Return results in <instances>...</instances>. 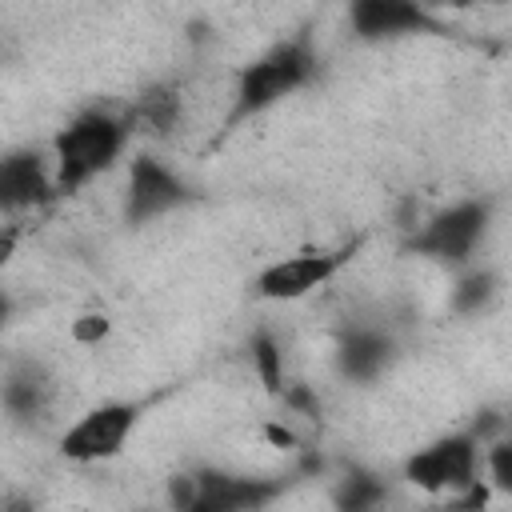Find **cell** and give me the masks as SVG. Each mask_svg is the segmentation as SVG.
Masks as SVG:
<instances>
[{
  "instance_id": "cell-1",
  "label": "cell",
  "mask_w": 512,
  "mask_h": 512,
  "mask_svg": "<svg viewBox=\"0 0 512 512\" xmlns=\"http://www.w3.org/2000/svg\"><path fill=\"white\" fill-rule=\"evenodd\" d=\"M316 76H320V52L312 44V32H296V36L272 44L268 52H260L256 60L236 68V88H232V104L220 124V136L264 116L292 92L308 88Z\"/></svg>"
},
{
  "instance_id": "cell-2",
  "label": "cell",
  "mask_w": 512,
  "mask_h": 512,
  "mask_svg": "<svg viewBox=\"0 0 512 512\" xmlns=\"http://www.w3.org/2000/svg\"><path fill=\"white\" fill-rule=\"evenodd\" d=\"M300 472H276V476H252V472H228L212 464H196L184 472H172L164 484L168 512H264L276 504Z\"/></svg>"
},
{
  "instance_id": "cell-3",
  "label": "cell",
  "mask_w": 512,
  "mask_h": 512,
  "mask_svg": "<svg viewBox=\"0 0 512 512\" xmlns=\"http://www.w3.org/2000/svg\"><path fill=\"white\" fill-rule=\"evenodd\" d=\"M128 136H132L128 116H116L108 108H84L80 116H72L52 136V152H48L56 196H72L88 180L104 176L120 160Z\"/></svg>"
},
{
  "instance_id": "cell-4",
  "label": "cell",
  "mask_w": 512,
  "mask_h": 512,
  "mask_svg": "<svg viewBox=\"0 0 512 512\" xmlns=\"http://www.w3.org/2000/svg\"><path fill=\"white\" fill-rule=\"evenodd\" d=\"M488 228H492V200L468 196V200H456L432 212L424 224H412L404 252L440 260V264H464L476 252V244L488 236Z\"/></svg>"
},
{
  "instance_id": "cell-5",
  "label": "cell",
  "mask_w": 512,
  "mask_h": 512,
  "mask_svg": "<svg viewBox=\"0 0 512 512\" xmlns=\"http://www.w3.org/2000/svg\"><path fill=\"white\" fill-rule=\"evenodd\" d=\"M484 472L480 464V440L460 428V432H448V436H436L432 444L416 448L408 460H404V480L428 496H452V492H464L468 484H476Z\"/></svg>"
},
{
  "instance_id": "cell-6",
  "label": "cell",
  "mask_w": 512,
  "mask_h": 512,
  "mask_svg": "<svg viewBox=\"0 0 512 512\" xmlns=\"http://www.w3.org/2000/svg\"><path fill=\"white\" fill-rule=\"evenodd\" d=\"M140 416H144L140 400H104V404L88 408L84 416H76L60 432V456L72 464H104V460L120 456V448L136 432Z\"/></svg>"
},
{
  "instance_id": "cell-7",
  "label": "cell",
  "mask_w": 512,
  "mask_h": 512,
  "mask_svg": "<svg viewBox=\"0 0 512 512\" xmlns=\"http://www.w3.org/2000/svg\"><path fill=\"white\" fill-rule=\"evenodd\" d=\"M356 248L360 244L352 240V244H336V248H308V252L280 256L256 272L252 292L260 300H304L308 292L324 288L356 256Z\"/></svg>"
},
{
  "instance_id": "cell-8",
  "label": "cell",
  "mask_w": 512,
  "mask_h": 512,
  "mask_svg": "<svg viewBox=\"0 0 512 512\" xmlns=\"http://www.w3.org/2000/svg\"><path fill=\"white\" fill-rule=\"evenodd\" d=\"M184 204H192V188L172 164L156 160L152 152H140L128 164L124 220L132 228H144V224H152V220H160V216H168V212H176Z\"/></svg>"
},
{
  "instance_id": "cell-9",
  "label": "cell",
  "mask_w": 512,
  "mask_h": 512,
  "mask_svg": "<svg viewBox=\"0 0 512 512\" xmlns=\"http://www.w3.org/2000/svg\"><path fill=\"white\" fill-rule=\"evenodd\" d=\"M352 36L364 44L380 40H400V36H444L448 24L436 20L424 4L412 0H356L348 8Z\"/></svg>"
},
{
  "instance_id": "cell-10",
  "label": "cell",
  "mask_w": 512,
  "mask_h": 512,
  "mask_svg": "<svg viewBox=\"0 0 512 512\" xmlns=\"http://www.w3.org/2000/svg\"><path fill=\"white\" fill-rule=\"evenodd\" d=\"M56 200L52 160L40 148L0 152V216H20Z\"/></svg>"
},
{
  "instance_id": "cell-11",
  "label": "cell",
  "mask_w": 512,
  "mask_h": 512,
  "mask_svg": "<svg viewBox=\"0 0 512 512\" xmlns=\"http://www.w3.org/2000/svg\"><path fill=\"white\" fill-rule=\"evenodd\" d=\"M392 360H396V340L376 324H352L336 340V372L352 384L380 380L392 368Z\"/></svg>"
},
{
  "instance_id": "cell-12",
  "label": "cell",
  "mask_w": 512,
  "mask_h": 512,
  "mask_svg": "<svg viewBox=\"0 0 512 512\" xmlns=\"http://www.w3.org/2000/svg\"><path fill=\"white\" fill-rule=\"evenodd\" d=\"M52 404V376L44 364L36 360H20L4 372L0 380V408L16 420V424H32V420H44Z\"/></svg>"
},
{
  "instance_id": "cell-13",
  "label": "cell",
  "mask_w": 512,
  "mask_h": 512,
  "mask_svg": "<svg viewBox=\"0 0 512 512\" xmlns=\"http://www.w3.org/2000/svg\"><path fill=\"white\" fill-rule=\"evenodd\" d=\"M184 120V96L172 88V84H160V88H148L132 108H128V124L136 132V124L148 132V136H172Z\"/></svg>"
},
{
  "instance_id": "cell-14",
  "label": "cell",
  "mask_w": 512,
  "mask_h": 512,
  "mask_svg": "<svg viewBox=\"0 0 512 512\" xmlns=\"http://www.w3.org/2000/svg\"><path fill=\"white\" fill-rule=\"evenodd\" d=\"M384 500H388V480L372 468H360V464H352L332 488L336 512H380Z\"/></svg>"
},
{
  "instance_id": "cell-15",
  "label": "cell",
  "mask_w": 512,
  "mask_h": 512,
  "mask_svg": "<svg viewBox=\"0 0 512 512\" xmlns=\"http://www.w3.org/2000/svg\"><path fill=\"white\" fill-rule=\"evenodd\" d=\"M496 296H500V276L492 268H468L452 288V312L456 316H480L496 304Z\"/></svg>"
},
{
  "instance_id": "cell-16",
  "label": "cell",
  "mask_w": 512,
  "mask_h": 512,
  "mask_svg": "<svg viewBox=\"0 0 512 512\" xmlns=\"http://www.w3.org/2000/svg\"><path fill=\"white\" fill-rule=\"evenodd\" d=\"M248 360H252V372H256L260 388L268 396H280V388H284V348H280L272 328H256L248 336Z\"/></svg>"
},
{
  "instance_id": "cell-17",
  "label": "cell",
  "mask_w": 512,
  "mask_h": 512,
  "mask_svg": "<svg viewBox=\"0 0 512 512\" xmlns=\"http://www.w3.org/2000/svg\"><path fill=\"white\" fill-rule=\"evenodd\" d=\"M480 464H484V472H488L484 484H488L492 492H512V440H508V436L484 444V448H480Z\"/></svg>"
},
{
  "instance_id": "cell-18",
  "label": "cell",
  "mask_w": 512,
  "mask_h": 512,
  "mask_svg": "<svg viewBox=\"0 0 512 512\" xmlns=\"http://www.w3.org/2000/svg\"><path fill=\"white\" fill-rule=\"evenodd\" d=\"M108 332H112V316H108V312H80V316L68 324V336H72V344H80V348L104 344Z\"/></svg>"
},
{
  "instance_id": "cell-19",
  "label": "cell",
  "mask_w": 512,
  "mask_h": 512,
  "mask_svg": "<svg viewBox=\"0 0 512 512\" xmlns=\"http://www.w3.org/2000/svg\"><path fill=\"white\" fill-rule=\"evenodd\" d=\"M488 500H492V488H488L484 480H476V484H468L464 492L440 496L428 512H484V508H488Z\"/></svg>"
},
{
  "instance_id": "cell-20",
  "label": "cell",
  "mask_w": 512,
  "mask_h": 512,
  "mask_svg": "<svg viewBox=\"0 0 512 512\" xmlns=\"http://www.w3.org/2000/svg\"><path fill=\"white\" fill-rule=\"evenodd\" d=\"M280 400H284V408L292 416H304L308 424H320V416H324V404H320V396L308 384H284L280 388Z\"/></svg>"
},
{
  "instance_id": "cell-21",
  "label": "cell",
  "mask_w": 512,
  "mask_h": 512,
  "mask_svg": "<svg viewBox=\"0 0 512 512\" xmlns=\"http://www.w3.org/2000/svg\"><path fill=\"white\" fill-rule=\"evenodd\" d=\"M20 236H24V224H4V228H0V268L12 264V256H16V248H20Z\"/></svg>"
},
{
  "instance_id": "cell-22",
  "label": "cell",
  "mask_w": 512,
  "mask_h": 512,
  "mask_svg": "<svg viewBox=\"0 0 512 512\" xmlns=\"http://www.w3.org/2000/svg\"><path fill=\"white\" fill-rule=\"evenodd\" d=\"M260 432H264V436H268L276 448H300V436H296L288 424H276V420H272V424H264Z\"/></svg>"
},
{
  "instance_id": "cell-23",
  "label": "cell",
  "mask_w": 512,
  "mask_h": 512,
  "mask_svg": "<svg viewBox=\"0 0 512 512\" xmlns=\"http://www.w3.org/2000/svg\"><path fill=\"white\" fill-rule=\"evenodd\" d=\"M0 512H40V508H36V500H32V496L12 492V496H4V500H0Z\"/></svg>"
},
{
  "instance_id": "cell-24",
  "label": "cell",
  "mask_w": 512,
  "mask_h": 512,
  "mask_svg": "<svg viewBox=\"0 0 512 512\" xmlns=\"http://www.w3.org/2000/svg\"><path fill=\"white\" fill-rule=\"evenodd\" d=\"M12 312H16V304H12V296H8L4 288H0V328H4L8 320H12Z\"/></svg>"
},
{
  "instance_id": "cell-25",
  "label": "cell",
  "mask_w": 512,
  "mask_h": 512,
  "mask_svg": "<svg viewBox=\"0 0 512 512\" xmlns=\"http://www.w3.org/2000/svg\"><path fill=\"white\" fill-rule=\"evenodd\" d=\"M136 512H160V508H136Z\"/></svg>"
}]
</instances>
